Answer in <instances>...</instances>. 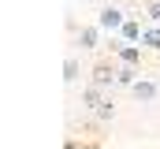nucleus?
I'll return each mask as SVG.
<instances>
[{
  "instance_id": "obj_1",
  "label": "nucleus",
  "mask_w": 160,
  "mask_h": 149,
  "mask_svg": "<svg viewBox=\"0 0 160 149\" xmlns=\"http://www.w3.org/2000/svg\"><path fill=\"white\" fill-rule=\"evenodd\" d=\"M116 71H119V64H116V60H101V64H93V71H89V82L112 97V90H116Z\"/></svg>"
},
{
  "instance_id": "obj_2",
  "label": "nucleus",
  "mask_w": 160,
  "mask_h": 149,
  "mask_svg": "<svg viewBox=\"0 0 160 149\" xmlns=\"http://www.w3.org/2000/svg\"><path fill=\"white\" fill-rule=\"evenodd\" d=\"M97 26H101L108 37H116L123 26H127V15H123V8H116V4H104V8L97 11Z\"/></svg>"
},
{
  "instance_id": "obj_3",
  "label": "nucleus",
  "mask_w": 160,
  "mask_h": 149,
  "mask_svg": "<svg viewBox=\"0 0 160 149\" xmlns=\"http://www.w3.org/2000/svg\"><path fill=\"white\" fill-rule=\"evenodd\" d=\"M130 93H134V101H142V105H153L160 97V86L153 82V78H138L134 86H130Z\"/></svg>"
},
{
  "instance_id": "obj_4",
  "label": "nucleus",
  "mask_w": 160,
  "mask_h": 149,
  "mask_svg": "<svg viewBox=\"0 0 160 149\" xmlns=\"http://www.w3.org/2000/svg\"><path fill=\"white\" fill-rule=\"evenodd\" d=\"M78 45H82V52H93V49H101V37H104V30L97 26V23H89V26H82L78 34Z\"/></svg>"
},
{
  "instance_id": "obj_5",
  "label": "nucleus",
  "mask_w": 160,
  "mask_h": 149,
  "mask_svg": "<svg viewBox=\"0 0 160 149\" xmlns=\"http://www.w3.org/2000/svg\"><path fill=\"white\" fill-rule=\"evenodd\" d=\"M78 78H82V60L75 52H67V56H63V82H67V86H78Z\"/></svg>"
},
{
  "instance_id": "obj_6",
  "label": "nucleus",
  "mask_w": 160,
  "mask_h": 149,
  "mask_svg": "<svg viewBox=\"0 0 160 149\" xmlns=\"http://www.w3.org/2000/svg\"><path fill=\"white\" fill-rule=\"evenodd\" d=\"M142 34H145V30H142V23H138V19H127V26H123L116 37H119L123 45H138V41H142Z\"/></svg>"
},
{
  "instance_id": "obj_7",
  "label": "nucleus",
  "mask_w": 160,
  "mask_h": 149,
  "mask_svg": "<svg viewBox=\"0 0 160 149\" xmlns=\"http://www.w3.org/2000/svg\"><path fill=\"white\" fill-rule=\"evenodd\" d=\"M104 97H108V93H104V90H97L93 82H89V86H82V108H93V112H97Z\"/></svg>"
},
{
  "instance_id": "obj_8",
  "label": "nucleus",
  "mask_w": 160,
  "mask_h": 149,
  "mask_svg": "<svg viewBox=\"0 0 160 149\" xmlns=\"http://www.w3.org/2000/svg\"><path fill=\"white\" fill-rule=\"evenodd\" d=\"M138 78H142V71H138V67H130V64H119V71H116V86H127V90H130Z\"/></svg>"
},
{
  "instance_id": "obj_9",
  "label": "nucleus",
  "mask_w": 160,
  "mask_h": 149,
  "mask_svg": "<svg viewBox=\"0 0 160 149\" xmlns=\"http://www.w3.org/2000/svg\"><path fill=\"white\" fill-rule=\"evenodd\" d=\"M97 119H101V123H112V119H116V105H112V97H104V101H101Z\"/></svg>"
},
{
  "instance_id": "obj_10",
  "label": "nucleus",
  "mask_w": 160,
  "mask_h": 149,
  "mask_svg": "<svg viewBox=\"0 0 160 149\" xmlns=\"http://www.w3.org/2000/svg\"><path fill=\"white\" fill-rule=\"evenodd\" d=\"M142 45H145V49H160V26H145Z\"/></svg>"
},
{
  "instance_id": "obj_11",
  "label": "nucleus",
  "mask_w": 160,
  "mask_h": 149,
  "mask_svg": "<svg viewBox=\"0 0 160 149\" xmlns=\"http://www.w3.org/2000/svg\"><path fill=\"white\" fill-rule=\"evenodd\" d=\"M149 19H153V26H160V0L149 4Z\"/></svg>"
}]
</instances>
